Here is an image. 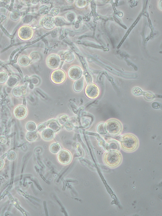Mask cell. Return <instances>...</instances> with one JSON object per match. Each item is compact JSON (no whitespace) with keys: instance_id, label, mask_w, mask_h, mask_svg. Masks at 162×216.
<instances>
[{"instance_id":"1","label":"cell","mask_w":162,"mask_h":216,"mask_svg":"<svg viewBox=\"0 0 162 216\" xmlns=\"http://www.w3.org/2000/svg\"><path fill=\"white\" fill-rule=\"evenodd\" d=\"M122 149L127 152H132L138 147L139 141L135 135L131 134H126L122 136L120 140Z\"/></svg>"},{"instance_id":"2","label":"cell","mask_w":162,"mask_h":216,"mask_svg":"<svg viewBox=\"0 0 162 216\" xmlns=\"http://www.w3.org/2000/svg\"><path fill=\"white\" fill-rule=\"evenodd\" d=\"M103 161L108 167L114 168L117 167L122 161L121 154L116 151H110L106 152L103 156Z\"/></svg>"},{"instance_id":"3","label":"cell","mask_w":162,"mask_h":216,"mask_svg":"<svg viewBox=\"0 0 162 216\" xmlns=\"http://www.w3.org/2000/svg\"><path fill=\"white\" fill-rule=\"evenodd\" d=\"M34 34L33 28L28 25L21 26L19 29L18 35L19 38L22 41L30 40L33 37Z\"/></svg>"},{"instance_id":"4","label":"cell","mask_w":162,"mask_h":216,"mask_svg":"<svg viewBox=\"0 0 162 216\" xmlns=\"http://www.w3.org/2000/svg\"><path fill=\"white\" fill-rule=\"evenodd\" d=\"M106 124L108 132L111 135H117L122 130V125L116 120L110 119L107 122Z\"/></svg>"},{"instance_id":"5","label":"cell","mask_w":162,"mask_h":216,"mask_svg":"<svg viewBox=\"0 0 162 216\" xmlns=\"http://www.w3.org/2000/svg\"><path fill=\"white\" fill-rule=\"evenodd\" d=\"M85 94L86 96L91 99H94L99 97L100 91L99 87L92 82L89 83L85 89Z\"/></svg>"},{"instance_id":"6","label":"cell","mask_w":162,"mask_h":216,"mask_svg":"<svg viewBox=\"0 0 162 216\" xmlns=\"http://www.w3.org/2000/svg\"><path fill=\"white\" fill-rule=\"evenodd\" d=\"M66 78V73L62 70L57 69L51 73V81L56 84L63 83Z\"/></svg>"},{"instance_id":"7","label":"cell","mask_w":162,"mask_h":216,"mask_svg":"<svg viewBox=\"0 0 162 216\" xmlns=\"http://www.w3.org/2000/svg\"><path fill=\"white\" fill-rule=\"evenodd\" d=\"M57 158L60 163L66 165L71 162L72 157L71 153L68 151L62 150L59 151L57 155Z\"/></svg>"},{"instance_id":"8","label":"cell","mask_w":162,"mask_h":216,"mask_svg":"<svg viewBox=\"0 0 162 216\" xmlns=\"http://www.w3.org/2000/svg\"><path fill=\"white\" fill-rule=\"evenodd\" d=\"M83 71L81 68L77 66L71 67L68 70V75L69 78L73 80H77L82 77Z\"/></svg>"},{"instance_id":"9","label":"cell","mask_w":162,"mask_h":216,"mask_svg":"<svg viewBox=\"0 0 162 216\" xmlns=\"http://www.w3.org/2000/svg\"><path fill=\"white\" fill-rule=\"evenodd\" d=\"M47 66L50 68L55 69L60 65L61 60L59 57L55 54H51L48 57L46 60Z\"/></svg>"},{"instance_id":"10","label":"cell","mask_w":162,"mask_h":216,"mask_svg":"<svg viewBox=\"0 0 162 216\" xmlns=\"http://www.w3.org/2000/svg\"><path fill=\"white\" fill-rule=\"evenodd\" d=\"M27 113V110L24 105H19L16 106L14 111V117L19 120H22L25 118Z\"/></svg>"},{"instance_id":"11","label":"cell","mask_w":162,"mask_h":216,"mask_svg":"<svg viewBox=\"0 0 162 216\" xmlns=\"http://www.w3.org/2000/svg\"><path fill=\"white\" fill-rule=\"evenodd\" d=\"M40 24L47 29H51L55 26V19L51 15L45 16L40 21Z\"/></svg>"},{"instance_id":"12","label":"cell","mask_w":162,"mask_h":216,"mask_svg":"<svg viewBox=\"0 0 162 216\" xmlns=\"http://www.w3.org/2000/svg\"><path fill=\"white\" fill-rule=\"evenodd\" d=\"M54 132L52 130L47 128L43 131L42 136L45 140L49 141L52 139L54 137Z\"/></svg>"},{"instance_id":"13","label":"cell","mask_w":162,"mask_h":216,"mask_svg":"<svg viewBox=\"0 0 162 216\" xmlns=\"http://www.w3.org/2000/svg\"><path fill=\"white\" fill-rule=\"evenodd\" d=\"M97 130L99 134L101 135L107 134L108 131L106 123L104 122L99 123L97 126Z\"/></svg>"},{"instance_id":"14","label":"cell","mask_w":162,"mask_h":216,"mask_svg":"<svg viewBox=\"0 0 162 216\" xmlns=\"http://www.w3.org/2000/svg\"><path fill=\"white\" fill-rule=\"evenodd\" d=\"M83 84L84 77H81L75 82L73 86L74 90L77 92H79L82 89Z\"/></svg>"},{"instance_id":"15","label":"cell","mask_w":162,"mask_h":216,"mask_svg":"<svg viewBox=\"0 0 162 216\" xmlns=\"http://www.w3.org/2000/svg\"><path fill=\"white\" fill-rule=\"evenodd\" d=\"M18 61L20 65L26 66L29 65L30 61L29 58L27 56L24 55L19 58Z\"/></svg>"},{"instance_id":"16","label":"cell","mask_w":162,"mask_h":216,"mask_svg":"<svg viewBox=\"0 0 162 216\" xmlns=\"http://www.w3.org/2000/svg\"><path fill=\"white\" fill-rule=\"evenodd\" d=\"M24 94V89L23 87H19L15 88L13 91V95L16 97L22 96Z\"/></svg>"},{"instance_id":"17","label":"cell","mask_w":162,"mask_h":216,"mask_svg":"<svg viewBox=\"0 0 162 216\" xmlns=\"http://www.w3.org/2000/svg\"><path fill=\"white\" fill-rule=\"evenodd\" d=\"M37 137L36 133L34 131L28 132L26 135V138L29 141H33L35 140Z\"/></svg>"},{"instance_id":"18","label":"cell","mask_w":162,"mask_h":216,"mask_svg":"<svg viewBox=\"0 0 162 216\" xmlns=\"http://www.w3.org/2000/svg\"><path fill=\"white\" fill-rule=\"evenodd\" d=\"M64 58L65 60L67 62H71L74 59V56L71 53L66 52L64 55Z\"/></svg>"},{"instance_id":"19","label":"cell","mask_w":162,"mask_h":216,"mask_svg":"<svg viewBox=\"0 0 162 216\" xmlns=\"http://www.w3.org/2000/svg\"><path fill=\"white\" fill-rule=\"evenodd\" d=\"M8 77V75L5 72L0 71V83L3 84L6 82Z\"/></svg>"},{"instance_id":"20","label":"cell","mask_w":162,"mask_h":216,"mask_svg":"<svg viewBox=\"0 0 162 216\" xmlns=\"http://www.w3.org/2000/svg\"><path fill=\"white\" fill-rule=\"evenodd\" d=\"M60 150V147L57 143L53 144L51 146L50 151L53 153H57L59 152Z\"/></svg>"},{"instance_id":"21","label":"cell","mask_w":162,"mask_h":216,"mask_svg":"<svg viewBox=\"0 0 162 216\" xmlns=\"http://www.w3.org/2000/svg\"><path fill=\"white\" fill-rule=\"evenodd\" d=\"M18 82V79L14 77H11L9 79L8 84L11 87H13L15 86Z\"/></svg>"},{"instance_id":"22","label":"cell","mask_w":162,"mask_h":216,"mask_svg":"<svg viewBox=\"0 0 162 216\" xmlns=\"http://www.w3.org/2000/svg\"><path fill=\"white\" fill-rule=\"evenodd\" d=\"M35 124L32 122H28L26 125V128L27 130L29 131H34L36 128Z\"/></svg>"},{"instance_id":"23","label":"cell","mask_w":162,"mask_h":216,"mask_svg":"<svg viewBox=\"0 0 162 216\" xmlns=\"http://www.w3.org/2000/svg\"><path fill=\"white\" fill-rule=\"evenodd\" d=\"M39 12L42 15H46L48 14L49 9L48 7L45 5L40 7L39 9Z\"/></svg>"},{"instance_id":"24","label":"cell","mask_w":162,"mask_h":216,"mask_svg":"<svg viewBox=\"0 0 162 216\" xmlns=\"http://www.w3.org/2000/svg\"><path fill=\"white\" fill-rule=\"evenodd\" d=\"M20 18V14L19 12L16 11L13 12L11 14V18L14 21L18 20Z\"/></svg>"},{"instance_id":"25","label":"cell","mask_w":162,"mask_h":216,"mask_svg":"<svg viewBox=\"0 0 162 216\" xmlns=\"http://www.w3.org/2000/svg\"><path fill=\"white\" fill-rule=\"evenodd\" d=\"M16 154L14 152L11 151L8 152L7 155V156L8 160L12 161L16 158Z\"/></svg>"},{"instance_id":"26","label":"cell","mask_w":162,"mask_h":216,"mask_svg":"<svg viewBox=\"0 0 162 216\" xmlns=\"http://www.w3.org/2000/svg\"><path fill=\"white\" fill-rule=\"evenodd\" d=\"M132 93L133 94L136 96H139L142 95L143 92L142 90L139 88H135L133 89Z\"/></svg>"},{"instance_id":"27","label":"cell","mask_w":162,"mask_h":216,"mask_svg":"<svg viewBox=\"0 0 162 216\" xmlns=\"http://www.w3.org/2000/svg\"><path fill=\"white\" fill-rule=\"evenodd\" d=\"M59 12V9L58 8H55L52 9L50 15L53 17L57 15Z\"/></svg>"},{"instance_id":"28","label":"cell","mask_w":162,"mask_h":216,"mask_svg":"<svg viewBox=\"0 0 162 216\" xmlns=\"http://www.w3.org/2000/svg\"><path fill=\"white\" fill-rule=\"evenodd\" d=\"M33 18V17L31 15L26 16L23 18V22L25 23H28Z\"/></svg>"},{"instance_id":"29","label":"cell","mask_w":162,"mask_h":216,"mask_svg":"<svg viewBox=\"0 0 162 216\" xmlns=\"http://www.w3.org/2000/svg\"><path fill=\"white\" fill-rule=\"evenodd\" d=\"M46 127L45 125L43 123H40L38 125L37 128L40 132L43 131L46 128Z\"/></svg>"},{"instance_id":"30","label":"cell","mask_w":162,"mask_h":216,"mask_svg":"<svg viewBox=\"0 0 162 216\" xmlns=\"http://www.w3.org/2000/svg\"><path fill=\"white\" fill-rule=\"evenodd\" d=\"M73 128V124L71 122L67 123L65 125V128L67 130L70 131L72 130Z\"/></svg>"},{"instance_id":"31","label":"cell","mask_w":162,"mask_h":216,"mask_svg":"<svg viewBox=\"0 0 162 216\" xmlns=\"http://www.w3.org/2000/svg\"><path fill=\"white\" fill-rule=\"evenodd\" d=\"M85 2L82 1H77L76 4L77 5V6L78 5V7L80 8V7H82V8H84V5L85 6L84 4H86L85 3Z\"/></svg>"},{"instance_id":"32","label":"cell","mask_w":162,"mask_h":216,"mask_svg":"<svg viewBox=\"0 0 162 216\" xmlns=\"http://www.w3.org/2000/svg\"><path fill=\"white\" fill-rule=\"evenodd\" d=\"M7 138L4 136H0V143L2 144H5L7 142Z\"/></svg>"},{"instance_id":"33","label":"cell","mask_w":162,"mask_h":216,"mask_svg":"<svg viewBox=\"0 0 162 216\" xmlns=\"http://www.w3.org/2000/svg\"><path fill=\"white\" fill-rule=\"evenodd\" d=\"M152 106L154 109H158L160 107V104L158 102H154L153 103Z\"/></svg>"},{"instance_id":"34","label":"cell","mask_w":162,"mask_h":216,"mask_svg":"<svg viewBox=\"0 0 162 216\" xmlns=\"http://www.w3.org/2000/svg\"><path fill=\"white\" fill-rule=\"evenodd\" d=\"M3 159V157L0 158V169H1L4 165Z\"/></svg>"},{"instance_id":"35","label":"cell","mask_w":162,"mask_h":216,"mask_svg":"<svg viewBox=\"0 0 162 216\" xmlns=\"http://www.w3.org/2000/svg\"><path fill=\"white\" fill-rule=\"evenodd\" d=\"M5 19L6 18L3 15L0 14V22H1Z\"/></svg>"},{"instance_id":"36","label":"cell","mask_w":162,"mask_h":216,"mask_svg":"<svg viewBox=\"0 0 162 216\" xmlns=\"http://www.w3.org/2000/svg\"><path fill=\"white\" fill-rule=\"evenodd\" d=\"M67 1H68V2L71 3L73 2L74 1H68V0H67Z\"/></svg>"}]
</instances>
